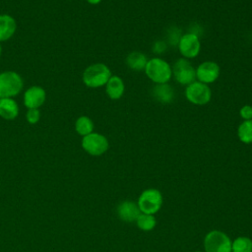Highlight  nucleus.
Masks as SVG:
<instances>
[{
  "instance_id": "25",
  "label": "nucleus",
  "mask_w": 252,
  "mask_h": 252,
  "mask_svg": "<svg viewBox=\"0 0 252 252\" xmlns=\"http://www.w3.org/2000/svg\"><path fill=\"white\" fill-rule=\"evenodd\" d=\"M100 1H101V0H87V2L90 3V4H92V5H97V4L100 3Z\"/></svg>"
},
{
  "instance_id": "12",
  "label": "nucleus",
  "mask_w": 252,
  "mask_h": 252,
  "mask_svg": "<svg viewBox=\"0 0 252 252\" xmlns=\"http://www.w3.org/2000/svg\"><path fill=\"white\" fill-rule=\"evenodd\" d=\"M117 214L122 220L126 222H132L137 220L141 214V211L138 207V204L132 201H124L118 205Z\"/></svg>"
},
{
  "instance_id": "9",
  "label": "nucleus",
  "mask_w": 252,
  "mask_h": 252,
  "mask_svg": "<svg viewBox=\"0 0 252 252\" xmlns=\"http://www.w3.org/2000/svg\"><path fill=\"white\" fill-rule=\"evenodd\" d=\"M108 140L99 133H91L83 137L82 147L92 156H101L108 150Z\"/></svg>"
},
{
  "instance_id": "22",
  "label": "nucleus",
  "mask_w": 252,
  "mask_h": 252,
  "mask_svg": "<svg viewBox=\"0 0 252 252\" xmlns=\"http://www.w3.org/2000/svg\"><path fill=\"white\" fill-rule=\"evenodd\" d=\"M27 120L30 124H35L38 122L39 118H40V113L38 108H30L27 111Z\"/></svg>"
},
{
  "instance_id": "17",
  "label": "nucleus",
  "mask_w": 252,
  "mask_h": 252,
  "mask_svg": "<svg viewBox=\"0 0 252 252\" xmlns=\"http://www.w3.org/2000/svg\"><path fill=\"white\" fill-rule=\"evenodd\" d=\"M147 56L140 51H132L126 57V65L134 71L145 70L148 62Z\"/></svg>"
},
{
  "instance_id": "14",
  "label": "nucleus",
  "mask_w": 252,
  "mask_h": 252,
  "mask_svg": "<svg viewBox=\"0 0 252 252\" xmlns=\"http://www.w3.org/2000/svg\"><path fill=\"white\" fill-rule=\"evenodd\" d=\"M17 29L15 19L10 15H0V41L11 38Z\"/></svg>"
},
{
  "instance_id": "27",
  "label": "nucleus",
  "mask_w": 252,
  "mask_h": 252,
  "mask_svg": "<svg viewBox=\"0 0 252 252\" xmlns=\"http://www.w3.org/2000/svg\"><path fill=\"white\" fill-rule=\"evenodd\" d=\"M195 252H201V251H195Z\"/></svg>"
},
{
  "instance_id": "11",
  "label": "nucleus",
  "mask_w": 252,
  "mask_h": 252,
  "mask_svg": "<svg viewBox=\"0 0 252 252\" xmlns=\"http://www.w3.org/2000/svg\"><path fill=\"white\" fill-rule=\"evenodd\" d=\"M46 98L45 91L38 86H32L29 88L24 94V103L30 108H38L40 107Z\"/></svg>"
},
{
  "instance_id": "13",
  "label": "nucleus",
  "mask_w": 252,
  "mask_h": 252,
  "mask_svg": "<svg viewBox=\"0 0 252 252\" xmlns=\"http://www.w3.org/2000/svg\"><path fill=\"white\" fill-rule=\"evenodd\" d=\"M125 91L123 80L117 75H111L105 85V93L111 99H119L122 97Z\"/></svg>"
},
{
  "instance_id": "24",
  "label": "nucleus",
  "mask_w": 252,
  "mask_h": 252,
  "mask_svg": "<svg viewBox=\"0 0 252 252\" xmlns=\"http://www.w3.org/2000/svg\"><path fill=\"white\" fill-rule=\"evenodd\" d=\"M166 49V44L164 41H161V40H158L154 43L153 45V50L156 52V53H161L163 52L164 50Z\"/></svg>"
},
{
  "instance_id": "15",
  "label": "nucleus",
  "mask_w": 252,
  "mask_h": 252,
  "mask_svg": "<svg viewBox=\"0 0 252 252\" xmlns=\"http://www.w3.org/2000/svg\"><path fill=\"white\" fill-rule=\"evenodd\" d=\"M152 94L156 100L161 103H169L174 98V91L168 84H158L152 90Z\"/></svg>"
},
{
  "instance_id": "7",
  "label": "nucleus",
  "mask_w": 252,
  "mask_h": 252,
  "mask_svg": "<svg viewBox=\"0 0 252 252\" xmlns=\"http://www.w3.org/2000/svg\"><path fill=\"white\" fill-rule=\"evenodd\" d=\"M171 69L174 80L182 86H188L196 81V69L188 59H178Z\"/></svg>"
},
{
  "instance_id": "4",
  "label": "nucleus",
  "mask_w": 252,
  "mask_h": 252,
  "mask_svg": "<svg viewBox=\"0 0 252 252\" xmlns=\"http://www.w3.org/2000/svg\"><path fill=\"white\" fill-rule=\"evenodd\" d=\"M185 97L195 105H205L211 100L212 91L209 85L195 81L186 86Z\"/></svg>"
},
{
  "instance_id": "21",
  "label": "nucleus",
  "mask_w": 252,
  "mask_h": 252,
  "mask_svg": "<svg viewBox=\"0 0 252 252\" xmlns=\"http://www.w3.org/2000/svg\"><path fill=\"white\" fill-rule=\"evenodd\" d=\"M137 225L139 228L145 231L152 230L156 226V218L154 215H149V214H143L141 213L139 217L136 220Z\"/></svg>"
},
{
  "instance_id": "8",
  "label": "nucleus",
  "mask_w": 252,
  "mask_h": 252,
  "mask_svg": "<svg viewBox=\"0 0 252 252\" xmlns=\"http://www.w3.org/2000/svg\"><path fill=\"white\" fill-rule=\"evenodd\" d=\"M178 50L185 59H193L197 57L201 50V42L199 35L194 32H186L178 39Z\"/></svg>"
},
{
  "instance_id": "20",
  "label": "nucleus",
  "mask_w": 252,
  "mask_h": 252,
  "mask_svg": "<svg viewBox=\"0 0 252 252\" xmlns=\"http://www.w3.org/2000/svg\"><path fill=\"white\" fill-rule=\"evenodd\" d=\"M232 252H252V240L245 236H239L231 243Z\"/></svg>"
},
{
  "instance_id": "3",
  "label": "nucleus",
  "mask_w": 252,
  "mask_h": 252,
  "mask_svg": "<svg viewBox=\"0 0 252 252\" xmlns=\"http://www.w3.org/2000/svg\"><path fill=\"white\" fill-rule=\"evenodd\" d=\"M24 82L22 77L13 71L0 74V98L13 97L21 93Z\"/></svg>"
},
{
  "instance_id": "1",
  "label": "nucleus",
  "mask_w": 252,
  "mask_h": 252,
  "mask_svg": "<svg viewBox=\"0 0 252 252\" xmlns=\"http://www.w3.org/2000/svg\"><path fill=\"white\" fill-rule=\"evenodd\" d=\"M146 76L156 85L167 84L172 77V69L167 61L159 57L148 60L145 67Z\"/></svg>"
},
{
  "instance_id": "26",
  "label": "nucleus",
  "mask_w": 252,
  "mask_h": 252,
  "mask_svg": "<svg viewBox=\"0 0 252 252\" xmlns=\"http://www.w3.org/2000/svg\"><path fill=\"white\" fill-rule=\"evenodd\" d=\"M0 55H1V45H0Z\"/></svg>"
},
{
  "instance_id": "16",
  "label": "nucleus",
  "mask_w": 252,
  "mask_h": 252,
  "mask_svg": "<svg viewBox=\"0 0 252 252\" xmlns=\"http://www.w3.org/2000/svg\"><path fill=\"white\" fill-rule=\"evenodd\" d=\"M19 114V106L11 97L0 98V116L7 120L15 119Z\"/></svg>"
},
{
  "instance_id": "6",
  "label": "nucleus",
  "mask_w": 252,
  "mask_h": 252,
  "mask_svg": "<svg viewBox=\"0 0 252 252\" xmlns=\"http://www.w3.org/2000/svg\"><path fill=\"white\" fill-rule=\"evenodd\" d=\"M206 252H231V241L222 231L212 230L205 236Z\"/></svg>"
},
{
  "instance_id": "19",
  "label": "nucleus",
  "mask_w": 252,
  "mask_h": 252,
  "mask_svg": "<svg viewBox=\"0 0 252 252\" xmlns=\"http://www.w3.org/2000/svg\"><path fill=\"white\" fill-rule=\"evenodd\" d=\"M237 137L243 144H252V119L243 120L239 124Z\"/></svg>"
},
{
  "instance_id": "23",
  "label": "nucleus",
  "mask_w": 252,
  "mask_h": 252,
  "mask_svg": "<svg viewBox=\"0 0 252 252\" xmlns=\"http://www.w3.org/2000/svg\"><path fill=\"white\" fill-rule=\"evenodd\" d=\"M239 115L243 120L252 119V106L249 104L243 105L239 110Z\"/></svg>"
},
{
  "instance_id": "2",
  "label": "nucleus",
  "mask_w": 252,
  "mask_h": 252,
  "mask_svg": "<svg viewBox=\"0 0 252 252\" xmlns=\"http://www.w3.org/2000/svg\"><path fill=\"white\" fill-rule=\"evenodd\" d=\"M111 71L107 65L103 63H94L88 66L83 73V82L89 88H100L105 86Z\"/></svg>"
},
{
  "instance_id": "10",
  "label": "nucleus",
  "mask_w": 252,
  "mask_h": 252,
  "mask_svg": "<svg viewBox=\"0 0 252 252\" xmlns=\"http://www.w3.org/2000/svg\"><path fill=\"white\" fill-rule=\"evenodd\" d=\"M220 73V69L218 63L214 61H205L196 68V79L201 83L209 85L218 80Z\"/></svg>"
},
{
  "instance_id": "5",
  "label": "nucleus",
  "mask_w": 252,
  "mask_h": 252,
  "mask_svg": "<svg viewBox=\"0 0 252 252\" xmlns=\"http://www.w3.org/2000/svg\"><path fill=\"white\" fill-rule=\"evenodd\" d=\"M162 205L161 193L157 189L145 190L138 199V207L143 214L154 215L159 211Z\"/></svg>"
},
{
  "instance_id": "18",
  "label": "nucleus",
  "mask_w": 252,
  "mask_h": 252,
  "mask_svg": "<svg viewBox=\"0 0 252 252\" xmlns=\"http://www.w3.org/2000/svg\"><path fill=\"white\" fill-rule=\"evenodd\" d=\"M94 122L93 120L88 116H80L76 122H75V130L76 132L81 136H87L94 131Z\"/></svg>"
}]
</instances>
